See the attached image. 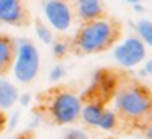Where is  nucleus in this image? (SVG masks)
<instances>
[{
	"label": "nucleus",
	"mask_w": 152,
	"mask_h": 139,
	"mask_svg": "<svg viewBox=\"0 0 152 139\" xmlns=\"http://www.w3.org/2000/svg\"><path fill=\"white\" fill-rule=\"evenodd\" d=\"M123 25L113 17L87 21L72 40V51L77 54H95L108 51L121 40Z\"/></svg>",
	"instance_id": "obj_1"
},
{
	"label": "nucleus",
	"mask_w": 152,
	"mask_h": 139,
	"mask_svg": "<svg viewBox=\"0 0 152 139\" xmlns=\"http://www.w3.org/2000/svg\"><path fill=\"white\" fill-rule=\"evenodd\" d=\"M36 110L41 118H48L56 124H70L77 121L82 111V100L64 87H54L41 93Z\"/></svg>",
	"instance_id": "obj_2"
},
{
	"label": "nucleus",
	"mask_w": 152,
	"mask_h": 139,
	"mask_svg": "<svg viewBox=\"0 0 152 139\" xmlns=\"http://www.w3.org/2000/svg\"><path fill=\"white\" fill-rule=\"evenodd\" d=\"M152 95L149 89L137 82H129L119 87L116 92V110L126 119H142L152 111L151 108Z\"/></svg>",
	"instance_id": "obj_3"
},
{
	"label": "nucleus",
	"mask_w": 152,
	"mask_h": 139,
	"mask_svg": "<svg viewBox=\"0 0 152 139\" xmlns=\"http://www.w3.org/2000/svg\"><path fill=\"white\" fill-rule=\"evenodd\" d=\"M13 75L18 82L28 83L38 75L39 70V54L31 41L21 40L17 44V56L13 61Z\"/></svg>",
	"instance_id": "obj_4"
},
{
	"label": "nucleus",
	"mask_w": 152,
	"mask_h": 139,
	"mask_svg": "<svg viewBox=\"0 0 152 139\" xmlns=\"http://www.w3.org/2000/svg\"><path fill=\"white\" fill-rule=\"evenodd\" d=\"M145 57L144 43L137 36H131L124 43L118 44L115 49V59L124 67H134Z\"/></svg>",
	"instance_id": "obj_5"
},
{
	"label": "nucleus",
	"mask_w": 152,
	"mask_h": 139,
	"mask_svg": "<svg viewBox=\"0 0 152 139\" xmlns=\"http://www.w3.org/2000/svg\"><path fill=\"white\" fill-rule=\"evenodd\" d=\"M30 20L25 0H0V21L12 26H26Z\"/></svg>",
	"instance_id": "obj_6"
},
{
	"label": "nucleus",
	"mask_w": 152,
	"mask_h": 139,
	"mask_svg": "<svg viewBox=\"0 0 152 139\" xmlns=\"http://www.w3.org/2000/svg\"><path fill=\"white\" fill-rule=\"evenodd\" d=\"M44 15L51 26L57 31H67L72 23V13L66 2L62 0H48L44 4Z\"/></svg>",
	"instance_id": "obj_7"
},
{
	"label": "nucleus",
	"mask_w": 152,
	"mask_h": 139,
	"mask_svg": "<svg viewBox=\"0 0 152 139\" xmlns=\"http://www.w3.org/2000/svg\"><path fill=\"white\" fill-rule=\"evenodd\" d=\"M17 56V41L8 34L0 33V75H5L13 66Z\"/></svg>",
	"instance_id": "obj_8"
},
{
	"label": "nucleus",
	"mask_w": 152,
	"mask_h": 139,
	"mask_svg": "<svg viewBox=\"0 0 152 139\" xmlns=\"http://www.w3.org/2000/svg\"><path fill=\"white\" fill-rule=\"evenodd\" d=\"M103 113H105V106H103L102 103L85 102V105L82 106V111H80V116H82V119L87 123V124L98 126Z\"/></svg>",
	"instance_id": "obj_9"
},
{
	"label": "nucleus",
	"mask_w": 152,
	"mask_h": 139,
	"mask_svg": "<svg viewBox=\"0 0 152 139\" xmlns=\"http://www.w3.org/2000/svg\"><path fill=\"white\" fill-rule=\"evenodd\" d=\"M18 100V90L8 80H0V108H10Z\"/></svg>",
	"instance_id": "obj_10"
},
{
	"label": "nucleus",
	"mask_w": 152,
	"mask_h": 139,
	"mask_svg": "<svg viewBox=\"0 0 152 139\" xmlns=\"http://www.w3.org/2000/svg\"><path fill=\"white\" fill-rule=\"evenodd\" d=\"M136 28H137V34H139L137 38L139 40L152 48V21L141 20V21H137Z\"/></svg>",
	"instance_id": "obj_11"
},
{
	"label": "nucleus",
	"mask_w": 152,
	"mask_h": 139,
	"mask_svg": "<svg viewBox=\"0 0 152 139\" xmlns=\"http://www.w3.org/2000/svg\"><path fill=\"white\" fill-rule=\"evenodd\" d=\"M116 123H118V118H116L115 113L105 110V113H103L102 119H100V123H98V128L105 129V131H111V129L116 126Z\"/></svg>",
	"instance_id": "obj_12"
},
{
	"label": "nucleus",
	"mask_w": 152,
	"mask_h": 139,
	"mask_svg": "<svg viewBox=\"0 0 152 139\" xmlns=\"http://www.w3.org/2000/svg\"><path fill=\"white\" fill-rule=\"evenodd\" d=\"M36 33H38V36H39V40L43 41V43H46V44H51L54 41L53 31H51L46 25H43L41 20H36Z\"/></svg>",
	"instance_id": "obj_13"
},
{
	"label": "nucleus",
	"mask_w": 152,
	"mask_h": 139,
	"mask_svg": "<svg viewBox=\"0 0 152 139\" xmlns=\"http://www.w3.org/2000/svg\"><path fill=\"white\" fill-rule=\"evenodd\" d=\"M62 139H88V136L82 131V129H70L64 134Z\"/></svg>",
	"instance_id": "obj_14"
},
{
	"label": "nucleus",
	"mask_w": 152,
	"mask_h": 139,
	"mask_svg": "<svg viewBox=\"0 0 152 139\" xmlns=\"http://www.w3.org/2000/svg\"><path fill=\"white\" fill-rule=\"evenodd\" d=\"M67 49H69L67 44H62V43H56V44H54V54H56V56H64Z\"/></svg>",
	"instance_id": "obj_15"
},
{
	"label": "nucleus",
	"mask_w": 152,
	"mask_h": 139,
	"mask_svg": "<svg viewBox=\"0 0 152 139\" xmlns=\"http://www.w3.org/2000/svg\"><path fill=\"white\" fill-rule=\"evenodd\" d=\"M62 74H64L62 67H56V69L53 70V74H51V80H59Z\"/></svg>",
	"instance_id": "obj_16"
},
{
	"label": "nucleus",
	"mask_w": 152,
	"mask_h": 139,
	"mask_svg": "<svg viewBox=\"0 0 152 139\" xmlns=\"http://www.w3.org/2000/svg\"><path fill=\"white\" fill-rule=\"evenodd\" d=\"M15 139H33V132H31V131H25V132H21V134H18Z\"/></svg>",
	"instance_id": "obj_17"
},
{
	"label": "nucleus",
	"mask_w": 152,
	"mask_h": 139,
	"mask_svg": "<svg viewBox=\"0 0 152 139\" xmlns=\"http://www.w3.org/2000/svg\"><path fill=\"white\" fill-rule=\"evenodd\" d=\"M102 0H77V5H85V4H96Z\"/></svg>",
	"instance_id": "obj_18"
},
{
	"label": "nucleus",
	"mask_w": 152,
	"mask_h": 139,
	"mask_svg": "<svg viewBox=\"0 0 152 139\" xmlns=\"http://www.w3.org/2000/svg\"><path fill=\"white\" fill-rule=\"evenodd\" d=\"M145 74H152V59L147 61V64H145V69H144Z\"/></svg>",
	"instance_id": "obj_19"
},
{
	"label": "nucleus",
	"mask_w": 152,
	"mask_h": 139,
	"mask_svg": "<svg viewBox=\"0 0 152 139\" xmlns=\"http://www.w3.org/2000/svg\"><path fill=\"white\" fill-rule=\"evenodd\" d=\"M145 136H147V139H152V123L147 126V131H145Z\"/></svg>",
	"instance_id": "obj_20"
},
{
	"label": "nucleus",
	"mask_w": 152,
	"mask_h": 139,
	"mask_svg": "<svg viewBox=\"0 0 152 139\" xmlns=\"http://www.w3.org/2000/svg\"><path fill=\"white\" fill-rule=\"evenodd\" d=\"M126 2H129V4H139V2H141V0H126Z\"/></svg>",
	"instance_id": "obj_21"
},
{
	"label": "nucleus",
	"mask_w": 152,
	"mask_h": 139,
	"mask_svg": "<svg viewBox=\"0 0 152 139\" xmlns=\"http://www.w3.org/2000/svg\"><path fill=\"white\" fill-rule=\"evenodd\" d=\"M106 139H115V138H106Z\"/></svg>",
	"instance_id": "obj_22"
}]
</instances>
